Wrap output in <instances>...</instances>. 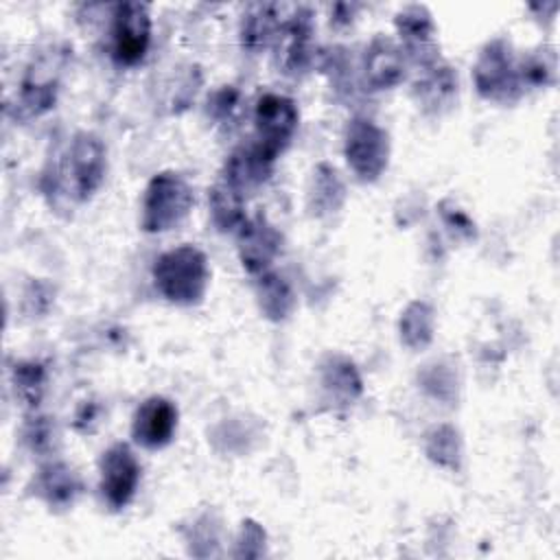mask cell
Returning <instances> with one entry per match:
<instances>
[{
    "label": "cell",
    "mask_w": 560,
    "mask_h": 560,
    "mask_svg": "<svg viewBox=\"0 0 560 560\" xmlns=\"http://www.w3.org/2000/svg\"><path fill=\"white\" fill-rule=\"evenodd\" d=\"M518 68V79H521V85L523 83H529V85H547L551 79H553V72H556V57L553 52H534L529 55L527 59L521 61Z\"/></svg>",
    "instance_id": "obj_15"
},
{
    "label": "cell",
    "mask_w": 560,
    "mask_h": 560,
    "mask_svg": "<svg viewBox=\"0 0 560 560\" xmlns=\"http://www.w3.org/2000/svg\"><path fill=\"white\" fill-rule=\"evenodd\" d=\"M273 9L276 7H258V11L247 18V22L243 26V37H245L247 46H265V42L269 37H273V33H276Z\"/></svg>",
    "instance_id": "obj_16"
},
{
    "label": "cell",
    "mask_w": 560,
    "mask_h": 560,
    "mask_svg": "<svg viewBox=\"0 0 560 560\" xmlns=\"http://www.w3.org/2000/svg\"><path fill=\"white\" fill-rule=\"evenodd\" d=\"M66 179L72 186L74 197L85 199L103 179V149L90 136H79L70 147L66 160Z\"/></svg>",
    "instance_id": "obj_9"
},
{
    "label": "cell",
    "mask_w": 560,
    "mask_h": 560,
    "mask_svg": "<svg viewBox=\"0 0 560 560\" xmlns=\"http://www.w3.org/2000/svg\"><path fill=\"white\" fill-rule=\"evenodd\" d=\"M192 192L182 177L173 173H162L153 177L144 197V230L162 232L173 228L188 214Z\"/></svg>",
    "instance_id": "obj_2"
},
{
    "label": "cell",
    "mask_w": 560,
    "mask_h": 560,
    "mask_svg": "<svg viewBox=\"0 0 560 560\" xmlns=\"http://www.w3.org/2000/svg\"><path fill=\"white\" fill-rule=\"evenodd\" d=\"M140 464L127 444L112 446L101 462V492L109 508H125L138 488Z\"/></svg>",
    "instance_id": "obj_5"
},
{
    "label": "cell",
    "mask_w": 560,
    "mask_h": 560,
    "mask_svg": "<svg viewBox=\"0 0 560 560\" xmlns=\"http://www.w3.org/2000/svg\"><path fill=\"white\" fill-rule=\"evenodd\" d=\"M398 31L400 35L413 44V46H420V48H431V20L427 15V11L422 7H409L405 9L398 20Z\"/></svg>",
    "instance_id": "obj_13"
},
{
    "label": "cell",
    "mask_w": 560,
    "mask_h": 560,
    "mask_svg": "<svg viewBox=\"0 0 560 560\" xmlns=\"http://www.w3.org/2000/svg\"><path fill=\"white\" fill-rule=\"evenodd\" d=\"M365 70L376 88H389L402 77L400 50L383 37H376L365 57Z\"/></svg>",
    "instance_id": "obj_11"
},
{
    "label": "cell",
    "mask_w": 560,
    "mask_h": 560,
    "mask_svg": "<svg viewBox=\"0 0 560 560\" xmlns=\"http://www.w3.org/2000/svg\"><path fill=\"white\" fill-rule=\"evenodd\" d=\"M114 57L118 63H138L149 46L151 20L144 4L125 2L114 15Z\"/></svg>",
    "instance_id": "obj_6"
},
{
    "label": "cell",
    "mask_w": 560,
    "mask_h": 560,
    "mask_svg": "<svg viewBox=\"0 0 560 560\" xmlns=\"http://www.w3.org/2000/svg\"><path fill=\"white\" fill-rule=\"evenodd\" d=\"M153 276L158 289L171 302L192 304L203 295L208 284L206 256L190 245L173 249L160 256L153 267Z\"/></svg>",
    "instance_id": "obj_1"
},
{
    "label": "cell",
    "mask_w": 560,
    "mask_h": 560,
    "mask_svg": "<svg viewBox=\"0 0 560 560\" xmlns=\"http://www.w3.org/2000/svg\"><path fill=\"white\" fill-rule=\"evenodd\" d=\"M295 127L298 109L293 101L278 94H265L256 105L258 147L254 151L269 164L284 149Z\"/></svg>",
    "instance_id": "obj_3"
},
{
    "label": "cell",
    "mask_w": 560,
    "mask_h": 560,
    "mask_svg": "<svg viewBox=\"0 0 560 560\" xmlns=\"http://www.w3.org/2000/svg\"><path fill=\"white\" fill-rule=\"evenodd\" d=\"M42 494L55 503V505H68L74 501V497L79 494L81 486H79V479L74 477V472L61 464H55V466H48L44 472H42Z\"/></svg>",
    "instance_id": "obj_12"
},
{
    "label": "cell",
    "mask_w": 560,
    "mask_h": 560,
    "mask_svg": "<svg viewBox=\"0 0 560 560\" xmlns=\"http://www.w3.org/2000/svg\"><path fill=\"white\" fill-rule=\"evenodd\" d=\"M212 199V214L217 223L223 230H230L243 221V210H241V199L238 192L232 186H217L210 192Z\"/></svg>",
    "instance_id": "obj_14"
},
{
    "label": "cell",
    "mask_w": 560,
    "mask_h": 560,
    "mask_svg": "<svg viewBox=\"0 0 560 560\" xmlns=\"http://www.w3.org/2000/svg\"><path fill=\"white\" fill-rule=\"evenodd\" d=\"M477 88L483 96L494 101H512L518 96L521 79L518 68L505 42L497 39L486 46L475 68Z\"/></svg>",
    "instance_id": "obj_4"
},
{
    "label": "cell",
    "mask_w": 560,
    "mask_h": 560,
    "mask_svg": "<svg viewBox=\"0 0 560 560\" xmlns=\"http://www.w3.org/2000/svg\"><path fill=\"white\" fill-rule=\"evenodd\" d=\"M177 429V409L162 396L144 400L133 416V440L147 448H162Z\"/></svg>",
    "instance_id": "obj_8"
},
{
    "label": "cell",
    "mask_w": 560,
    "mask_h": 560,
    "mask_svg": "<svg viewBox=\"0 0 560 560\" xmlns=\"http://www.w3.org/2000/svg\"><path fill=\"white\" fill-rule=\"evenodd\" d=\"M276 252H278V236L265 221L249 223L247 228L243 225L241 258L249 271L265 269L271 262Z\"/></svg>",
    "instance_id": "obj_10"
},
{
    "label": "cell",
    "mask_w": 560,
    "mask_h": 560,
    "mask_svg": "<svg viewBox=\"0 0 560 560\" xmlns=\"http://www.w3.org/2000/svg\"><path fill=\"white\" fill-rule=\"evenodd\" d=\"M346 155L363 179H374L387 164V138L370 120H354L348 131Z\"/></svg>",
    "instance_id": "obj_7"
}]
</instances>
